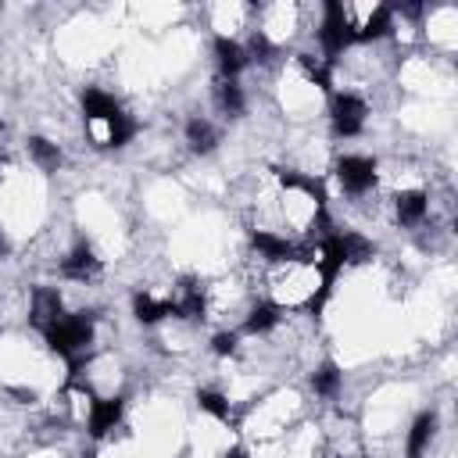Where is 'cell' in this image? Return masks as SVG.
Returning <instances> with one entry per match:
<instances>
[{
	"instance_id": "obj_4",
	"label": "cell",
	"mask_w": 458,
	"mask_h": 458,
	"mask_svg": "<svg viewBox=\"0 0 458 458\" xmlns=\"http://www.w3.org/2000/svg\"><path fill=\"white\" fill-rule=\"evenodd\" d=\"M336 179H340V186H344L347 193H365V190L376 182V161L358 157V154L340 157V161H336Z\"/></svg>"
},
{
	"instance_id": "obj_9",
	"label": "cell",
	"mask_w": 458,
	"mask_h": 458,
	"mask_svg": "<svg viewBox=\"0 0 458 458\" xmlns=\"http://www.w3.org/2000/svg\"><path fill=\"white\" fill-rule=\"evenodd\" d=\"M215 61H218L222 75L233 79L236 72H243V64H247V50H243L236 39H229V36H215Z\"/></svg>"
},
{
	"instance_id": "obj_1",
	"label": "cell",
	"mask_w": 458,
	"mask_h": 458,
	"mask_svg": "<svg viewBox=\"0 0 458 458\" xmlns=\"http://www.w3.org/2000/svg\"><path fill=\"white\" fill-rule=\"evenodd\" d=\"M43 336H47L50 351H57L61 358L72 361V369H79L82 354H86L89 344H93V318H89V315H61Z\"/></svg>"
},
{
	"instance_id": "obj_20",
	"label": "cell",
	"mask_w": 458,
	"mask_h": 458,
	"mask_svg": "<svg viewBox=\"0 0 458 458\" xmlns=\"http://www.w3.org/2000/svg\"><path fill=\"white\" fill-rule=\"evenodd\" d=\"M197 401H200V408H204L208 415H215V419L229 422V401H225L218 390H200V394H197Z\"/></svg>"
},
{
	"instance_id": "obj_11",
	"label": "cell",
	"mask_w": 458,
	"mask_h": 458,
	"mask_svg": "<svg viewBox=\"0 0 458 458\" xmlns=\"http://www.w3.org/2000/svg\"><path fill=\"white\" fill-rule=\"evenodd\" d=\"M132 311H136V318L140 322H161L165 315H172V304H168V297H154V293H136L132 297Z\"/></svg>"
},
{
	"instance_id": "obj_2",
	"label": "cell",
	"mask_w": 458,
	"mask_h": 458,
	"mask_svg": "<svg viewBox=\"0 0 458 458\" xmlns=\"http://www.w3.org/2000/svg\"><path fill=\"white\" fill-rule=\"evenodd\" d=\"M318 43H322L326 61L344 54V47L351 43V25H347V14H344V4H336V0L326 4V18L318 25Z\"/></svg>"
},
{
	"instance_id": "obj_5",
	"label": "cell",
	"mask_w": 458,
	"mask_h": 458,
	"mask_svg": "<svg viewBox=\"0 0 458 458\" xmlns=\"http://www.w3.org/2000/svg\"><path fill=\"white\" fill-rule=\"evenodd\" d=\"M347 25H351V39H379V36H386L390 25H394V7L376 4V7L365 11L361 18H347Z\"/></svg>"
},
{
	"instance_id": "obj_19",
	"label": "cell",
	"mask_w": 458,
	"mask_h": 458,
	"mask_svg": "<svg viewBox=\"0 0 458 458\" xmlns=\"http://www.w3.org/2000/svg\"><path fill=\"white\" fill-rule=\"evenodd\" d=\"M311 386H315V394L333 397V394H336V386H340V369H336V365H322V369L311 376Z\"/></svg>"
},
{
	"instance_id": "obj_14",
	"label": "cell",
	"mask_w": 458,
	"mask_h": 458,
	"mask_svg": "<svg viewBox=\"0 0 458 458\" xmlns=\"http://www.w3.org/2000/svg\"><path fill=\"white\" fill-rule=\"evenodd\" d=\"M186 143H190V150H197V154H208V150H215L218 136H215L211 122H204V118H193V122L186 125Z\"/></svg>"
},
{
	"instance_id": "obj_13",
	"label": "cell",
	"mask_w": 458,
	"mask_h": 458,
	"mask_svg": "<svg viewBox=\"0 0 458 458\" xmlns=\"http://www.w3.org/2000/svg\"><path fill=\"white\" fill-rule=\"evenodd\" d=\"M82 111H86V122H97V118H107L118 111L114 97H107L104 89H86L82 93Z\"/></svg>"
},
{
	"instance_id": "obj_8",
	"label": "cell",
	"mask_w": 458,
	"mask_h": 458,
	"mask_svg": "<svg viewBox=\"0 0 458 458\" xmlns=\"http://www.w3.org/2000/svg\"><path fill=\"white\" fill-rule=\"evenodd\" d=\"M97 268H100V261H97V254H93L89 243H79V247L68 250V258L61 261V272H64L68 279H79V283H86L89 276H97Z\"/></svg>"
},
{
	"instance_id": "obj_18",
	"label": "cell",
	"mask_w": 458,
	"mask_h": 458,
	"mask_svg": "<svg viewBox=\"0 0 458 458\" xmlns=\"http://www.w3.org/2000/svg\"><path fill=\"white\" fill-rule=\"evenodd\" d=\"M215 104L222 107V114H240V111H243V93H240V86H236L233 79H222V82L215 86Z\"/></svg>"
},
{
	"instance_id": "obj_16",
	"label": "cell",
	"mask_w": 458,
	"mask_h": 458,
	"mask_svg": "<svg viewBox=\"0 0 458 458\" xmlns=\"http://www.w3.org/2000/svg\"><path fill=\"white\" fill-rule=\"evenodd\" d=\"M29 154H32V161H36L43 172H57V165H61L57 143H50V140H43V136H32V140H29Z\"/></svg>"
},
{
	"instance_id": "obj_10",
	"label": "cell",
	"mask_w": 458,
	"mask_h": 458,
	"mask_svg": "<svg viewBox=\"0 0 458 458\" xmlns=\"http://www.w3.org/2000/svg\"><path fill=\"white\" fill-rule=\"evenodd\" d=\"M426 208H429L426 193L422 190H408V193L397 197V222L401 225H419L426 218Z\"/></svg>"
},
{
	"instance_id": "obj_3",
	"label": "cell",
	"mask_w": 458,
	"mask_h": 458,
	"mask_svg": "<svg viewBox=\"0 0 458 458\" xmlns=\"http://www.w3.org/2000/svg\"><path fill=\"white\" fill-rule=\"evenodd\" d=\"M329 114H333V129H336L340 136H358V132L365 129L369 107H365V100L354 97V93H336Z\"/></svg>"
},
{
	"instance_id": "obj_6",
	"label": "cell",
	"mask_w": 458,
	"mask_h": 458,
	"mask_svg": "<svg viewBox=\"0 0 458 458\" xmlns=\"http://www.w3.org/2000/svg\"><path fill=\"white\" fill-rule=\"evenodd\" d=\"M122 422V397H100L89 404V433L107 437Z\"/></svg>"
},
{
	"instance_id": "obj_21",
	"label": "cell",
	"mask_w": 458,
	"mask_h": 458,
	"mask_svg": "<svg viewBox=\"0 0 458 458\" xmlns=\"http://www.w3.org/2000/svg\"><path fill=\"white\" fill-rule=\"evenodd\" d=\"M211 347H215V354H233L236 351V333H218L211 340Z\"/></svg>"
},
{
	"instance_id": "obj_15",
	"label": "cell",
	"mask_w": 458,
	"mask_h": 458,
	"mask_svg": "<svg viewBox=\"0 0 458 458\" xmlns=\"http://www.w3.org/2000/svg\"><path fill=\"white\" fill-rule=\"evenodd\" d=\"M276 322H279V308H276L272 301H261V304L250 308L243 329H247V333H268V329H276Z\"/></svg>"
},
{
	"instance_id": "obj_7",
	"label": "cell",
	"mask_w": 458,
	"mask_h": 458,
	"mask_svg": "<svg viewBox=\"0 0 458 458\" xmlns=\"http://www.w3.org/2000/svg\"><path fill=\"white\" fill-rule=\"evenodd\" d=\"M61 315H64V311H61V293H57V290H47V286H43V290L32 293V315H29V318H32L36 329L47 333Z\"/></svg>"
},
{
	"instance_id": "obj_12",
	"label": "cell",
	"mask_w": 458,
	"mask_h": 458,
	"mask_svg": "<svg viewBox=\"0 0 458 458\" xmlns=\"http://www.w3.org/2000/svg\"><path fill=\"white\" fill-rule=\"evenodd\" d=\"M433 429H437V415H433V411H422V415L411 422V433H408V458H422L426 444L433 440Z\"/></svg>"
},
{
	"instance_id": "obj_23",
	"label": "cell",
	"mask_w": 458,
	"mask_h": 458,
	"mask_svg": "<svg viewBox=\"0 0 458 458\" xmlns=\"http://www.w3.org/2000/svg\"><path fill=\"white\" fill-rule=\"evenodd\" d=\"M225 458H247V454H243L240 447H233V451H225Z\"/></svg>"
},
{
	"instance_id": "obj_17",
	"label": "cell",
	"mask_w": 458,
	"mask_h": 458,
	"mask_svg": "<svg viewBox=\"0 0 458 458\" xmlns=\"http://www.w3.org/2000/svg\"><path fill=\"white\" fill-rule=\"evenodd\" d=\"M340 250H344V265L347 261L351 265H361V261L372 258V243L365 236H358V233H340Z\"/></svg>"
},
{
	"instance_id": "obj_22",
	"label": "cell",
	"mask_w": 458,
	"mask_h": 458,
	"mask_svg": "<svg viewBox=\"0 0 458 458\" xmlns=\"http://www.w3.org/2000/svg\"><path fill=\"white\" fill-rule=\"evenodd\" d=\"M7 250H11V243H7V236H4V229H0V258H7Z\"/></svg>"
}]
</instances>
